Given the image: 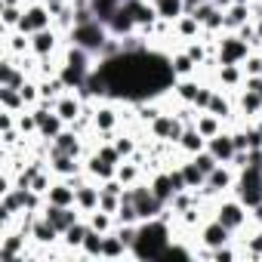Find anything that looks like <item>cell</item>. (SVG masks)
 <instances>
[{
    "label": "cell",
    "instance_id": "cell-1",
    "mask_svg": "<svg viewBox=\"0 0 262 262\" xmlns=\"http://www.w3.org/2000/svg\"><path fill=\"white\" fill-rule=\"evenodd\" d=\"M173 237H176V222H173L170 213H164L158 219H145V222H139L136 244L129 247V259H139V262L164 259V253L173 244Z\"/></svg>",
    "mask_w": 262,
    "mask_h": 262
},
{
    "label": "cell",
    "instance_id": "cell-2",
    "mask_svg": "<svg viewBox=\"0 0 262 262\" xmlns=\"http://www.w3.org/2000/svg\"><path fill=\"white\" fill-rule=\"evenodd\" d=\"M210 216H216V219L234 234V237L244 234V231L253 225V219H250V207L241 204L234 194H222V198H216V201L210 204Z\"/></svg>",
    "mask_w": 262,
    "mask_h": 262
},
{
    "label": "cell",
    "instance_id": "cell-3",
    "mask_svg": "<svg viewBox=\"0 0 262 262\" xmlns=\"http://www.w3.org/2000/svg\"><path fill=\"white\" fill-rule=\"evenodd\" d=\"M123 102H114V99H99L93 102V136L99 142L111 139L117 129H123Z\"/></svg>",
    "mask_w": 262,
    "mask_h": 262
},
{
    "label": "cell",
    "instance_id": "cell-4",
    "mask_svg": "<svg viewBox=\"0 0 262 262\" xmlns=\"http://www.w3.org/2000/svg\"><path fill=\"white\" fill-rule=\"evenodd\" d=\"M111 40V31H108V25L105 22H99V19H90V22H77L71 31H68V43H74V47H83L86 53H93L96 59L102 56V50H105V43Z\"/></svg>",
    "mask_w": 262,
    "mask_h": 262
},
{
    "label": "cell",
    "instance_id": "cell-5",
    "mask_svg": "<svg viewBox=\"0 0 262 262\" xmlns=\"http://www.w3.org/2000/svg\"><path fill=\"white\" fill-rule=\"evenodd\" d=\"M253 53L250 40H244L237 31H222L213 43V56L216 65H244V59Z\"/></svg>",
    "mask_w": 262,
    "mask_h": 262
},
{
    "label": "cell",
    "instance_id": "cell-6",
    "mask_svg": "<svg viewBox=\"0 0 262 262\" xmlns=\"http://www.w3.org/2000/svg\"><path fill=\"white\" fill-rule=\"evenodd\" d=\"M145 133H148L155 142H164V145H173V148H176V142H179L182 133H185V123H182V117H179L176 111L164 108V111L145 126Z\"/></svg>",
    "mask_w": 262,
    "mask_h": 262
},
{
    "label": "cell",
    "instance_id": "cell-7",
    "mask_svg": "<svg viewBox=\"0 0 262 262\" xmlns=\"http://www.w3.org/2000/svg\"><path fill=\"white\" fill-rule=\"evenodd\" d=\"M231 194H234L241 204H247L250 210H253L256 204H262V170H259V167H244V170H237V179H234Z\"/></svg>",
    "mask_w": 262,
    "mask_h": 262
},
{
    "label": "cell",
    "instance_id": "cell-8",
    "mask_svg": "<svg viewBox=\"0 0 262 262\" xmlns=\"http://www.w3.org/2000/svg\"><path fill=\"white\" fill-rule=\"evenodd\" d=\"M31 111H34V117H37V139H40V142H53L62 129L68 126L50 102H37Z\"/></svg>",
    "mask_w": 262,
    "mask_h": 262
},
{
    "label": "cell",
    "instance_id": "cell-9",
    "mask_svg": "<svg viewBox=\"0 0 262 262\" xmlns=\"http://www.w3.org/2000/svg\"><path fill=\"white\" fill-rule=\"evenodd\" d=\"M68 37L59 31V28H43V31H34L31 34V56L34 59H50V56H62Z\"/></svg>",
    "mask_w": 262,
    "mask_h": 262
},
{
    "label": "cell",
    "instance_id": "cell-10",
    "mask_svg": "<svg viewBox=\"0 0 262 262\" xmlns=\"http://www.w3.org/2000/svg\"><path fill=\"white\" fill-rule=\"evenodd\" d=\"M234 179H237V170H234L231 164H219V167L207 176V182H204L201 194H204L207 201H216V198H222V194H231Z\"/></svg>",
    "mask_w": 262,
    "mask_h": 262
},
{
    "label": "cell",
    "instance_id": "cell-11",
    "mask_svg": "<svg viewBox=\"0 0 262 262\" xmlns=\"http://www.w3.org/2000/svg\"><path fill=\"white\" fill-rule=\"evenodd\" d=\"M43 28H53V10L43 4V0H28L25 13H22V22H19L16 31L34 34V31H43Z\"/></svg>",
    "mask_w": 262,
    "mask_h": 262
},
{
    "label": "cell",
    "instance_id": "cell-12",
    "mask_svg": "<svg viewBox=\"0 0 262 262\" xmlns=\"http://www.w3.org/2000/svg\"><path fill=\"white\" fill-rule=\"evenodd\" d=\"M47 151H59V155H71V158H86L90 145H86L83 133H77L74 126H65L53 142H47Z\"/></svg>",
    "mask_w": 262,
    "mask_h": 262
},
{
    "label": "cell",
    "instance_id": "cell-13",
    "mask_svg": "<svg viewBox=\"0 0 262 262\" xmlns=\"http://www.w3.org/2000/svg\"><path fill=\"white\" fill-rule=\"evenodd\" d=\"M194 241H198V244H204V247H210V250H216V247H222V244H231V241H234V234H231V231L216 219V216H207V219L201 222V228H198Z\"/></svg>",
    "mask_w": 262,
    "mask_h": 262
},
{
    "label": "cell",
    "instance_id": "cell-14",
    "mask_svg": "<svg viewBox=\"0 0 262 262\" xmlns=\"http://www.w3.org/2000/svg\"><path fill=\"white\" fill-rule=\"evenodd\" d=\"M47 167L53 170L56 179H74V176L83 173V158H71V155L47 151Z\"/></svg>",
    "mask_w": 262,
    "mask_h": 262
},
{
    "label": "cell",
    "instance_id": "cell-15",
    "mask_svg": "<svg viewBox=\"0 0 262 262\" xmlns=\"http://www.w3.org/2000/svg\"><path fill=\"white\" fill-rule=\"evenodd\" d=\"M234 111H237V120H256V117H262V96L253 93V90H247V86H241L234 93Z\"/></svg>",
    "mask_w": 262,
    "mask_h": 262
},
{
    "label": "cell",
    "instance_id": "cell-16",
    "mask_svg": "<svg viewBox=\"0 0 262 262\" xmlns=\"http://www.w3.org/2000/svg\"><path fill=\"white\" fill-rule=\"evenodd\" d=\"M244 68L241 65H216L213 68V86H222L228 93H237L244 86Z\"/></svg>",
    "mask_w": 262,
    "mask_h": 262
},
{
    "label": "cell",
    "instance_id": "cell-17",
    "mask_svg": "<svg viewBox=\"0 0 262 262\" xmlns=\"http://www.w3.org/2000/svg\"><path fill=\"white\" fill-rule=\"evenodd\" d=\"M43 216H47V219L62 231V234H65L74 222H80V219H83L80 207H56V204H47V207H43Z\"/></svg>",
    "mask_w": 262,
    "mask_h": 262
},
{
    "label": "cell",
    "instance_id": "cell-18",
    "mask_svg": "<svg viewBox=\"0 0 262 262\" xmlns=\"http://www.w3.org/2000/svg\"><path fill=\"white\" fill-rule=\"evenodd\" d=\"M237 247H241V256L253 259V262H262V225H250L244 234L234 237Z\"/></svg>",
    "mask_w": 262,
    "mask_h": 262
},
{
    "label": "cell",
    "instance_id": "cell-19",
    "mask_svg": "<svg viewBox=\"0 0 262 262\" xmlns=\"http://www.w3.org/2000/svg\"><path fill=\"white\" fill-rule=\"evenodd\" d=\"M201 86H204L201 74H198V77H179V80L173 83L170 96H173V102H176V105H194V99H198Z\"/></svg>",
    "mask_w": 262,
    "mask_h": 262
},
{
    "label": "cell",
    "instance_id": "cell-20",
    "mask_svg": "<svg viewBox=\"0 0 262 262\" xmlns=\"http://www.w3.org/2000/svg\"><path fill=\"white\" fill-rule=\"evenodd\" d=\"M207 151L219 161V164H231L234 158V139H231V129H222V133H216L213 139H207Z\"/></svg>",
    "mask_w": 262,
    "mask_h": 262
},
{
    "label": "cell",
    "instance_id": "cell-21",
    "mask_svg": "<svg viewBox=\"0 0 262 262\" xmlns=\"http://www.w3.org/2000/svg\"><path fill=\"white\" fill-rule=\"evenodd\" d=\"M4 34V56H13V59H22V56H31V34H22V31H0Z\"/></svg>",
    "mask_w": 262,
    "mask_h": 262
},
{
    "label": "cell",
    "instance_id": "cell-22",
    "mask_svg": "<svg viewBox=\"0 0 262 262\" xmlns=\"http://www.w3.org/2000/svg\"><path fill=\"white\" fill-rule=\"evenodd\" d=\"M83 173H86L93 182H105V179H111V176L117 173V167L108 164V161H102V158L96 155V148H90V155L83 158Z\"/></svg>",
    "mask_w": 262,
    "mask_h": 262
},
{
    "label": "cell",
    "instance_id": "cell-23",
    "mask_svg": "<svg viewBox=\"0 0 262 262\" xmlns=\"http://www.w3.org/2000/svg\"><path fill=\"white\" fill-rule=\"evenodd\" d=\"M148 185H151V191L170 207V201H173V194H176L173 179H170V167H158V170H151V173H148Z\"/></svg>",
    "mask_w": 262,
    "mask_h": 262
},
{
    "label": "cell",
    "instance_id": "cell-24",
    "mask_svg": "<svg viewBox=\"0 0 262 262\" xmlns=\"http://www.w3.org/2000/svg\"><path fill=\"white\" fill-rule=\"evenodd\" d=\"M207 148V139L201 136V129L191 123V126H185V133H182V139L176 142V155L179 158H191V155H198V151H204Z\"/></svg>",
    "mask_w": 262,
    "mask_h": 262
},
{
    "label": "cell",
    "instance_id": "cell-25",
    "mask_svg": "<svg viewBox=\"0 0 262 262\" xmlns=\"http://www.w3.org/2000/svg\"><path fill=\"white\" fill-rule=\"evenodd\" d=\"M170 68H173V74H176V80L179 77H198L201 74V65L179 47V50H170Z\"/></svg>",
    "mask_w": 262,
    "mask_h": 262
},
{
    "label": "cell",
    "instance_id": "cell-26",
    "mask_svg": "<svg viewBox=\"0 0 262 262\" xmlns=\"http://www.w3.org/2000/svg\"><path fill=\"white\" fill-rule=\"evenodd\" d=\"M90 234V222H86V216L80 219V222H74L65 234H62V247L68 250V256H80V247H83V237Z\"/></svg>",
    "mask_w": 262,
    "mask_h": 262
},
{
    "label": "cell",
    "instance_id": "cell-27",
    "mask_svg": "<svg viewBox=\"0 0 262 262\" xmlns=\"http://www.w3.org/2000/svg\"><path fill=\"white\" fill-rule=\"evenodd\" d=\"M108 31H111V37H129V34H136V22H133V16H129V10H126L123 4H120L117 13L111 16Z\"/></svg>",
    "mask_w": 262,
    "mask_h": 262
},
{
    "label": "cell",
    "instance_id": "cell-28",
    "mask_svg": "<svg viewBox=\"0 0 262 262\" xmlns=\"http://www.w3.org/2000/svg\"><path fill=\"white\" fill-rule=\"evenodd\" d=\"M173 34H176V40H198V37H204V28H201V22H198V16L194 13H185L176 25H173Z\"/></svg>",
    "mask_w": 262,
    "mask_h": 262
},
{
    "label": "cell",
    "instance_id": "cell-29",
    "mask_svg": "<svg viewBox=\"0 0 262 262\" xmlns=\"http://www.w3.org/2000/svg\"><path fill=\"white\" fill-rule=\"evenodd\" d=\"M111 142H114V148L120 151L123 161H126V158H133V155L139 151V145H142V139H139L136 133H129V129H117V133L111 136Z\"/></svg>",
    "mask_w": 262,
    "mask_h": 262
},
{
    "label": "cell",
    "instance_id": "cell-30",
    "mask_svg": "<svg viewBox=\"0 0 262 262\" xmlns=\"http://www.w3.org/2000/svg\"><path fill=\"white\" fill-rule=\"evenodd\" d=\"M247 22H253L250 4H231V7L225 10V31H237V28H244Z\"/></svg>",
    "mask_w": 262,
    "mask_h": 262
},
{
    "label": "cell",
    "instance_id": "cell-31",
    "mask_svg": "<svg viewBox=\"0 0 262 262\" xmlns=\"http://www.w3.org/2000/svg\"><path fill=\"white\" fill-rule=\"evenodd\" d=\"M194 126L201 129V136H204V139H213L216 133H222V129H225V120L216 117V114H210V111H198Z\"/></svg>",
    "mask_w": 262,
    "mask_h": 262
},
{
    "label": "cell",
    "instance_id": "cell-32",
    "mask_svg": "<svg viewBox=\"0 0 262 262\" xmlns=\"http://www.w3.org/2000/svg\"><path fill=\"white\" fill-rule=\"evenodd\" d=\"M40 80V102H56L62 93H68V86H65V80L59 77V74H50V77H37Z\"/></svg>",
    "mask_w": 262,
    "mask_h": 262
},
{
    "label": "cell",
    "instance_id": "cell-33",
    "mask_svg": "<svg viewBox=\"0 0 262 262\" xmlns=\"http://www.w3.org/2000/svg\"><path fill=\"white\" fill-rule=\"evenodd\" d=\"M102 259H129V247L114 231H108L105 234V244H102Z\"/></svg>",
    "mask_w": 262,
    "mask_h": 262
},
{
    "label": "cell",
    "instance_id": "cell-34",
    "mask_svg": "<svg viewBox=\"0 0 262 262\" xmlns=\"http://www.w3.org/2000/svg\"><path fill=\"white\" fill-rule=\"evenodd\" d=\"M179 167H182V176H185V185L191 188V191H201L204 188V182H207V176L198 170V164L191 161V158H182L179 161Z\"/></svg>",
    "mask_w": 262,
    "mask_h": 262
},
{
    "label": "cell",
    "instance_id": "cell-35",
    "mask_svg": "<svg viewBox=\"0 0 262 262\" xmlns=\"http://www.w3.org/2000/svg\"><path fill=\"white\" fill-rule=\"evenodd\" d=\"M86 222H90V228L99 231V234H108V231H114V225H117L114 213H105V210H93V213H86Z\"/></svg>",
    "mask_w": 262,
    "mask_h": 262
},
{
    "label": "cell",
    "instance_id": "cell-36",
    "mask_svg": "<svg viewBox=\"0 0 262 262\" xmlns=\"http://www.w3.org/2000/svg\"><path fill=\"white\" fill-rule=\"evenodd\" d=\"M102 244H105V234L93 231L83 237V247H80V259H102Z\"/></svg>",
    "mask_w": 262,
    "mask_h": 262
},
{
    "label": "cell",
    "instance_id": "cell-37",
    "mask_svg": "<svg viewBox=\"0 0 262 262\" xmlns=\"http://www.w3.org/2000/svg\"><path fill=\"white\" fill-rule=\"evenodd\" d=\"M0 108H7V111H25L28 105H25V99H22V93L19 90H13V86H0Z\"/></svg>",
    "mask_w": 262,
    "mask_h": 262
},
{
    "label": "cell",
    "instance_id": "cell-38",
    "mask_svg": "<svg viewBox=\"0 0 262 262\" xmlns=\"http://www.w3.org/2000/svg\"><path fill=\"white\" fill-rule=\"evenodd\" d=\"M25 7H0V31H13L22 22Z\"/></svg>",
    "mask_w": 262,
    "mask_h": 262
},
{
    "label": "cell",
    "instance_id": "cell-39",
    "mask_svg": "<svg viewBox=\"0 0 262 262\" xmlns=\"http://www.w3.org/2000/svg\"><path fill=\"white\" fill-rule=\"evenodd\" d=\"M114 219H117V225H139V222H142L133 201H120V210L114 213Z\"/></svg>",
    "mask_w": 262,
    "mask_h": 262
},
{
    "label": "cell",
    "instance_id": "cell-40",
    "mask_svg": "<svg viewBox=\"0 0 262 262\" xmlns=\"http://www.w3.org/2000/svg\"><path fill=\"white\" fill-rule=\"evenodd\" d=\"M93 4V13H96V19L99 22H111V16L117 13V7H120V0H90Z\"/></svg>",
    "mask_w": 262,
    "mask_h": 262
},
{
    "label": "cell",
    "instance_id": "cell-41",
    "mask_svg": "<svg viewBox=\"0 0 262 262\" xmlns=\"http://www.w3.org/2000/svg\"><path fill=\"white\" fill-rule=\"evenodd\" d=\"M19 93H22L25 105H28V108H34V105L40 102V80H37V77H28V80L19 86Z\"/></svg>",
    "mask_w": 262,
    "mask_h": 262
},
{
    "label": "cell",
    "instance_id": "cell-42",
    "mask_svg": "<svg viewBox=\"0 0 262 262\" xmlns=\"http://www.w3.org/2000/svg\"><path fill=\"white\" fill-rule=\"evenodd\" d=\"M191 161L198 164V170H201L204 176H210V173H213V170L219 167V161H216V158H213V155H210L207 148H204V151H198V155H191Z\"/></svg>",
    "mask_w": 262,
    "mask_h": 262
},
{
    "label": "cell",
    "instance_id": "cell-43",
    "mask_svg": "<svg viewBox=\"0 0 262 262\" xmlns=\"http://www.w3.org/2000/svg\"><path fill=\"white\" fill-rule=\"evenodd\" d=\"M241 68H244V74H262V50H253Z\"/></svg>",
    "mask_w": 262,
    "mask_h": 262
},
{
    "label": "cell",
    "instance_id": "cell-44",
    "mask_svg": "<svg viewBox=\"0 0 262 262\" xmlns=\"http://www.w3.org/2000/svg\"><path fill=\"white\" fill-rule=\"evenodd\" d=\"M99 210H105V213H117V210H120V198L102 191V198H99Z\"/></svg>",
    "mask_w": 262,
    "mask_h": 262
},
{
    "label": "cell",
    "instance_id": "cell-45",
    "mask_svg": "<svg viewBox=\"0 0 262 262\" xmlns=\"http://www.w3.org/2000/svg\"><path fill=\"white\" fill-rule=\"evenodd\" d=\"M244 86L262 96V74H247V77H244Z\"/></svg>",
    "mask_w": 262,
    "mask_h": 262
},
{
    "label": "cell",
    "instance_id": "cell-46",
    "mask_svg": "<svg viewBox=\"0 0 262 262\" xmlns=\"http://www.w3.org/2000/svg\"><path fill=\"white\" fill-rule=\"evenodd\" d=\"M250 219H253V225H262V204H256L250 210Z\"/></svg>",
    "mask_w": 262,
    "mask_h": 262
},
{
    "label": "cell",
    "instance_id": "cell-47",
    "mask_svg": "<svg viewBox=\"0 0 262 262\" xmlns=\"http://www.w3.org/2000/svg\"><path fill=\"white\" fill-rule=\"evenodd\" d=\"M43 4H47V7H50L53 13H56V10H62L65 4H71V0H43Z\"/></svg>",
    "mask_w": 262,
    "mask_h": 262
},
{
    "label": "cell",
    "instance_id": "cell-48",
    "mask_svg": "<svg viewBox=\"0 0 262 262\" xmlns=\"http://www.w3.org/2000/svg\"><path fill=\"white\" fill-rule=\"evenodd\" d=\"M253 25H256V37H259V47H262V19H253Z\"/></svg>",
    "mask_w": 262,
    "mask_h": 262
},
{
    "label": "cell",
    "instance_id": "cell-49",
    "mask_svg": "<svg viewBox=\"0 0 262 262\" xmlns=\"http://www.w3.org/2000/svg\"><path fill=\"white\" fill-rule=\"evenodd\" d=\"M213 4H216L219 10H228V7H231V0H213Z\"/></svg>",
    "mask_w": 262,
    "mask_h": 262
},
{
    "label": "cell",
    "instance_id": "cell-50",
    "mask_svg": "<svg viewBox=\"0 0 262 262\" xmlns=\"http://www.w3.org/2000/svg\"><path fill=\"white\" fill-rule=\"evenodd\" d=\"M231 4H253V0H231Z\"/></svg>",
    "mask_w": 262,
    "mask_h": 262
},
{
    "label": "cell",
    "instance_id": "cell-51",
    "mask_svg": "<svg viewBox=\"0 0 262 262\" xmlns=\"http://www.w3.org/2000/svg\"><path fill=\"white\" fill-rule=\"evenodd\" d=\"M120 4H123V0H120Z\"/></svg>",
    "mask_w": 262,
    "mask_h": 262
}]
</instances>
